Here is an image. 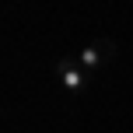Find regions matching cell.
<instances>
[{
    "instance_id": "2",
    "label": "cell",
    "mask_w": 133,
    "mask_h": 133,
    "mask_svg": "<svg viewBox=\"0 0 133 133\" xmlns=\"http://www.w3.org/2000/svg\"><path fill=\"white\" fill-rule=\"evenodd\" d=\"M112 56H116V42L112 39H95V42H88L84 49H77V63L84 66L88 74H98Z\"/></svg>"
},
{
    "instance_id": "1",
    "label": "cell",
    "mask_w": 133,
    "mask_h": 133,
    "mask_svg": "<svg viewBox=\"0 0 133 133\" xmlns=\"http://www.w3.org/2000/svg\"><path fill=\"white\" fill-rule=\"evenodd\" d=\"M56 77H60V88H63L66 95H84L88 88H91V74L77 63V53L60 56V63H56Z\"/></svg>"
}]
</instances>
